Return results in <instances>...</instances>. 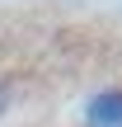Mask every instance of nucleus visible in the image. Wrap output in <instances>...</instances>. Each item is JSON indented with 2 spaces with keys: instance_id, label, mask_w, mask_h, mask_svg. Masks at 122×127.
Wrapping results in <instances>:
<instances>
[{
  "instance_id": "nucleus-1",
  "label": "nucleus",
  "mask_w": 122,
  "mask_h": 127,
  "mask_svg": "<svg viewBox=\"0 0 122 127\" xmlns=\"http://www.w3.org/2000/svg\"><path fill=\"white\" fill-rule=\"evenodd\" d=\"M80 127H122V85H103L80 104Z\"/></svg>"
},
{
  "instance_id": "nucleus-2",
  "label": "nucleus",
  "mask_w": 122,
  "mask_h": 127,
  "mask_svg": "<svg viewBox=\"0 0 122 127\" xmlns=\"http://www.w3.org/2000/svg\"><path fill=\"white\" fill-rule=\"evenodd\" d=\"M9 104H14V85H9V75H0V118L9 113Z\"/></svg>"
}]
</instances>
